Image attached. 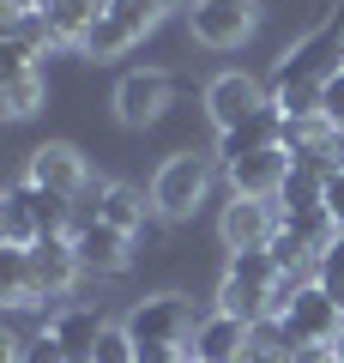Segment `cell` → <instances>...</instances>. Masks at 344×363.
Instances as JSON below:
<instances>
[{
	"label": "cell",
	"mask_w": 344,
	"mask_h": 363,
	"mask_svg": "<svg viewBox=\"0 0 344 363\" xmlns=\"http://www.w3.org/2000/svg\"><path fill=\"white\" fill-rule=\"evenodd\" d=\"M169 97H176V79L169 73H127L115 85V116L127 121V128H151L169 109Z\"/></svg>",
	"instance_id": "obj_11"
},
{
	"label": "cell",
	"mask_w": 344,
	"mask_h": 363,
	"mask_svg": "<svg viewBox=\"0 0 344 363\" xmlns=\"http://www.w3.org/2000/svg\"><path fill=\"white\" fill-rule=\"evenodd\" d=\"M326 121H332V128H344V73L326 79Z\"/></svg>",
	"instance_id": "obj_27"
},
{
	"label": "cell",
	"mask_w": 344,
	"mask_h": 363,
	"mask_svg": "<svg viewBox=\"0 0 344 363\" xmlns=\"http://www.w3.org/2000/svg\"><path fill=\"white\" fill-rule=\"evenodd\" d=\"M272 145H284V116H278V104H266L260 116H248L242 128L217 133V157H224V169H229V164H242V157L272 152Z\"/></svg>",
	"instance_id": "obj_14"
},
{
	"label": "cell",
	"mask_w": 344,
	"mask_h": 363,
	"mask_svg": "<svg viewBox=\"0 0 344 363\" xmlns=\"http://www.w3.org/2000/svg\"><path fill=\"white\" fill-rule=\"evenodd\" d=\"M73 255H79V267L85 272H127L133 267V236H121V230H109L103 218H79L73 224Z\"/></svg>",
	"instance_id": "obj_10"
},
{
	"label": "cell",
	"mask_w": 344,
	"mask_h": 363,
	"mask_svg": "<svg viewBox=\"0 0 344 363\" xmlns=\"http://www.w3.org/2000/svg\"><path fill=\"white\" fill-rule=\"evenodd\" d=\"M254 25H260L254 0H193V13H188L193 43H205V49H242L254 37Z\"/></svg>",
	"instance_id": "obj_5"
},
{
	"label": "cell",
	"mask_w": 344,
	"mask_h": 363,
	"mask_svg": "<svg viewBox=\"0 0 344 363\" xmlns=\"http://www.w3.org/2000/svg\"><path fill=\"white\" fill-rule=\"evenodd\" d=\"M55 6H61V0H37V13H55Z\"/></svg>",
	"instance_id": "obj_33"
},
{
	"label": "cell",
	"mask_w": 344,
	"mask_h": 363,
	"mask_svg": "<svg viewBox=\"0 0 344 363\" xmlns=\"http://www.w3.org/2000/svg\"><path fill=\"white\" fill-rule=\"evenodd\" d=\"M296 157L284 152V145H272V152L260 157H242V164H229V188H236V200H278L284 182H290Z\"/></svg>",
	"instance_id": "obj_12"
},
{
	"label": "cell",
	"mask_w": 344,
	"mask_h": 363,
	"mask_svg": "<svg viewBox=\"0 0 344 363\" xmlns=\"http://www.w3.org/2000/svg\"><path fill=\"white\" fill-rule=\"evenodd\" d=\"M205 188H212V157L176 152V157H164V169H157V182H151V206L164 212V218H188V212H200Z\"/></svg>",
	"instance_id": "obj_3"
},
{
	"label": "cell",
	"mask_w": 344,
	"mask_h": 363,
	"mask_svg": "<svg viewBox=\"0 0 344 363\" xmlns=\"http://www.w3.org/2000/svg\"><path fill=\"white\" fill-rule=\"evenodd\" d=\"M308 363H344V357H332V351H314V357H308Z\"/></svg>",
	"instance_id": "obj_32"
},
{
	"label": "cell",
	"mask_w": 344,
	"mask_h": 363,
	"mask_svg": "<svg viewBox=\"0 0 344 363\" xmlns=\"http://www.w3.org/2000/svg\"><path fill=\"white\" fill-rule=\"evenodd\" d=\"M25 363H67V351H61V339H55V333H37L25 345Z\"/></svg>",
	"instance_id": "obj_26"
},
{
	"label": "cell",
	"mask_w": 344,
	"mask_h": 363,
	"mask_svg": "<svg viewBox=\"0 0 344 363\" xmlns=\"http://www.w3.org/2000/svg\"><path fill=\"white\" fill-rule=\"evenodd\" d=\"M314 279L326 285V297H332V303L344 309V267H326V260H320V267H314Z\"/></svg>",
	"instance_id": "obj_28"
},
{
	"label": "cell",
	"mask_w": 344,
	"mask_h": 363,
	"mask_svg": "<svg viewBox=\"0 0 344 363\" xmlns=\"http://www.w3.org/2000/svg\"><path fill=\"white\" fill-rule=\"evenodd\" d=\"M25 182H37V188H49V194H67V200L91 194V169H85V152H79V145H61V140L37 145V152H30V169H25Z\"/></svg>",
	"instance_id": "obj_7"
},
{
	"label": "cell",
	"mask_w": 344,
	"mask_h": 363,
	"mask_svg": "<svg viewBox=\"0 0 344 363\" xmlns=\"http://www.w3.org/2000/svg\"><path fill=\"white\" fill-rule=\"evenodd\" d=\"M272 97L260 91V79H248V73H217L212 85H205V109H212V121H217V133H229V128H242L248 116H260Z\"/></svg>",
	"instance_id": "obj_9"
},
{
	"label": "cell",
	"mask_w": 344,
	"mask_h": 363,
	"mask_svg": "<svg viewBox=\"0 0 344 363\" xmlns=\"http://www.w3.org/2000/svg\"><path fill=\"white\" fill-rule=\"evenodd\" d=\"M139 37H145V25H133V18L121 13V6H109V13H103L97 25L85 30V43H79V49H85V55H97V61H109V55L133 49Z\"/></svg>",
	"instance_id": "obj_18"
},
{
	"label": "cell",
	"mask_w": 344,
	"mask_h": 363,
	"mask_svg": "<svg viewBox=\"0 0 344 363\" xmlns=\"http://www.w3.org/2000/svg\"><path fill=\"white\" fill-rule=\"evenodd\" d=\"M188 327H193V309H188V297H176V291L133 303V315H127L133 345H169V351H181V345H188Z\"/></svg>",
	"instance_id": "obj_6"
},
{
	"label": "cell",
	"mask_w": 344,
	"mask_h": 363,
	"mask_svg": "<svg viewBox=\"0 0 344 363\" xmlns=\"http://www.w3.org/2000/svg\"><path fill=\"white\" fill-rule=\"evenodd\" d=\"M332 73H344V13H332L326 25H314L302 43L278 55L272 67V91H296V85H326Z\"/></svg>",
	"instance_id": "obj_2"
},
{
	"label": "cell",
	"mask_w": 344,
	"mask_h": 363,
	"mask_svg": "<svg viewBox=\"0 0 344 363\" xmlns=\"http://www.w3.org/2000/svg\"><path fill=\"white\" fill-rule=\"evenodd\" d=\"M193 363H248V321L236 315H205L193 327Z\"/></svg>",
	"instance_id": "obj_15"
},
{
	"label": "cell",
	"mask_w": 344,
	"mask_h": 363,
	"mask_svg": "<svg viewBox=\"0 0 344 363\" xmlns=\"http://www.w3.org/2000/svg\"><path fill=\"white\" fill-rule=\"evenodd\" d=\"M332 357H344V333H338V345H332Z\"/></svg>",
	"instance_id": "obj_34"
},
{
	"label": "cell",
	"mask_w": 344,
	"mask_h": 363,
	"mask_svg": "<svg viewBox=\"0 0 344 363\" xmlns=\"http://www.w3.org/2000/svg\"><path fill=\"white\" fill-rule=\"evenodd\" d=\"M91 363H139V345H133L127 327H109V333L97 339V357Z\"/></svg>",
	"instance_id": "obj_25"
},
{
	"label": "cell",
	"mask_w": 344,
	"mask_h": 363,
	"mask_svg": "<svg viewBox=\"0 0 344 363\" xmlns=\"http://www.w3.org/2000/svg\"><path fill=\"white\" fill-rule=\"evenodd\" d=\"M0 303L6 309H37V279H30V248H6L0 242Z\"/></svg>",
	"instance_id": "obj_19"
},
{
	"label": "cell",
	"mask_w": 344,
	"mask_h": 363,
	"mask_svg": "<svg viewBox=\"0 0 344 363\" xmlns=\"http://www.w3.org/2000/svg\"><path fill=\"white\" fill-rule=\"evenodd\" d=\"M284 321H290V333L302 339L308 351H332V345H338V333H344V309L326 297V285H320V279H308V285L290 291Z\"/></svg>",
	"instance_id": "obj_4"
},
{
	"label": "cell",
	"mask_w": 344,
	"mask_h": 363,
	"mask_svg": "<svg viewBox=\"0 0 344 363\" xmlns=\"http://www.w3.org/2000/svg\"><path fill=\"white\" fill-rule=\"evenodd\" d=\"M0 242L6 248H30L37 242V218H30V182H13L0 200Z\"/></svg>",
	"instance_id": "obj_20"
},
{
	"label": "cell",
	"mask_w": 344,
	"mask_h": 363,
	"mask_svg": "<svg viewBox=\"0 0 344 363\" xmlns=\"http://www.w3.org/2000/svg\"><path fill=\"white\" fill-rule=\"evenodd\" d=\"M217 230H224L229 255H248V248H266L284 230V212H278V200H229Z\"/></svg>",
	"instance_id": "obj_8"
},
{
	"label": "cell",
	"mask_w": 344,
	"mask_h": 363,
	"mask_svg": "<svg viewBox=\"0 0 344 363\" xmlns=\"http://www.w3.org/2000/svg\"><path fill=\"white\" fill-rule=\"evenodd\" d=\"M320 260H326V267H344V230H338V242H332V248H326Z\"/></svg>",
	"instance_id": "obj_31"
},
{
	"label": "cell",
	"mask_w": 344,
	"mask_h": 363,
	"mask_svg": "<svg viewBox=\"0 0 344 363\" xmlns=\"http://www.w3.org/2000/svg\"><path fill=\"white\" fill-rule=\"evenodd\" d=\"M79 255H73V236H37L30 242V279H37V297H67L79 279Z\"/></svg>",
	"instance_id": "obj_13"
},
{
	"label": "cell",
	"mask_w": 344,
	"mask_h": 363,
	"mask_svg": "<svg viewBox=\"0 0 344 363\" xmlns=\"http://www.w3.org/2000/svg\"><path fill=\"white\" fill-rule=\"evenodd\" d=\"M37 104H42V79H37V73H18V79H6V85H0V109H6L13 121L37 116Z\"/></svg>",
	"instance_id": "obj_23"
},
{
	"label": "cell",
	"mask_w": 344,
	"mask_h": 363,
	"mask_svg": "<svg viewBox=\"0 0 344 363\" xmlns=\"http://www.w3.org/2000/svg\"><path fill=\"white\" fill-rule=\"evenodd\" d=\"M30 218H37V236H73V230H67V224H73V200L49 194V188L30 182Z\"/></svg>",
	"instance_id": "obj_22"
},
{
	"label": "cell",
	"mask_w": 344,
	"mask_h": 363,
	"mask_svg": "<svg viewBox=\"0 0 344 363\" xmlns=\"http://www.w3.org/2000/svg\"><path fill=\"white\" fill-rule=\"evenodd\" d=\"M85 218H103L109 230L121 236H139L145 230V194L139 188H127V182H97L91 188V212Z\"/></svg>",
	"instance_id": "obj_16"
},
{
	"label": "cell",
	"mask_w": 344,
	"mask_h": 363,
	"mask_svg": "<svg viewBox=\"0 0 344 363\" xmlns=\"http://www.w3.org/2000/svg\"><path fill=\"white\" fill-rule=\"evenodd\" d=\"M266 255L278 260V272H284V279H290V272H302L308 260L320 267V255H314V248L302 242V236H290V230H278V236H272V242H266Z\"/></svg>",
	"instance_id": "obj_24"
},
{
	"label": "cell",
	"mask_w": 344,
	"mask_h": 363,
	"mask_svg": "<svg viewBox=\"0 0 344 363\" xmlns=\"http://www.w3.org/2000/svg\"><path fill=\"white\" fill-rule=\"evenodd\" d=\"M42 333L61 339L67 363H91V357H97V339L109 333V327H103V315H97V309H79V303H73V309H55Z\"/></svg>",
	"instance_id": "obj_17"
},
{
	"label": "cell",
	"mask_w": 344,
	"mask_h": 363,
	"mask_svg": "<svg viewBox=\"0 0 344 363\" xmlns=\"http://www.w3.org/2000/svg\"><path fill=\"white\" fill-rule=\"evenodd\" d=\"M109 6H115V0H109Z\"/></svg>",
	"instance_id": "obj_35"
},
{
	"label": "cell",
	"mask_w": 344,
	"mask_h": 363,
	"mask_svg": "<svg viewBox=\"0 0 344 363\" xmlns=\"http://www.w3.org/2000/svg\"><path fill=\"white\" fill-rule=\"evenodd\" d=\"M326 206H332V218L344 224V169H332V176H326Z\"/></svg>",
	"instance_id": "obj_29"
},
{
	"label": "cell",
	"mask_w": 344,
	"mask_h": 363,
	"mask_svg": "<svg viewBox=\"0 0 344 363\" xmlns=\"http://www.w3.org/2000/svg\"><path fill=\"white\" fill-rule=\"evenodd\" d=\"M25 13H37V0H6V13H0V18H25Z\"/></svg>",
	"instance_id": "obj_30"
},
{
	"label": "cell",
	"mask_w": 344,
	"mask_h": 363,
	"mask_svg": "<svg viewBox=\"0 0 344 363\" xmlns=\"http://www.w3.org/2000/svg\"><path fill=\"white\" fill-rule=\"evenodd\" d=\"M290 291L296 285L278 272V260H272L266 248H248V255H229V272H224V285H217V309L254 327V321L284 315Z\"/></svg>",
	"instance_id": "obj_1"
},
{
	"label": "cell",
	"mask_w": 344,
	"mask_h": 363,
	"mask_svg": "<svg viewBox=\"0 0 344 363\" xmlns=\"http://www.w3.org/2000/svg\"><path fill=\"white\" fill-rule=\"evenodd\" d=\"M103 13H109V0H61V6H55V13H42V18H49L55 43H85V30L97 25Z\"/></svg>",
	"instance_id": "obj_21"
}]
</instances>
